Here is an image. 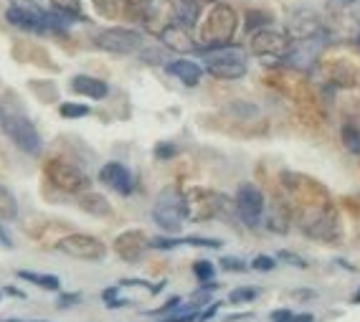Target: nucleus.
Masks as SVG:
<instances>
[{"label":"nucleus","instance_id":"9","mask_svg":"<svg viewBox=\"0 0 360 322\" xmlns=\"http://www.w3.org/2000/svg\"><path fill=\"white\" fill-rule=\"evenodd\" d=\"M236 213L249 228H257L264 216V193L254 183H241L236 191Z\"/></svg>","mask_w":360,"mask_h":322},{"label":"nucleus","instance_id":"3","mask_svg":"<svg viewBox=\"0 0 360 322\" xmlns=\"http://www.w3.org/2000/svg\"><path fill=\"white\" fill-rule=\"evenodd\" d=\"M153 219L155 223L168 231V234H178L183 228L185 221V198L175 188H165V191L157 196L153 205Z\"/></svg>","mask_w":360,"mask_h":322},{"label":"nucleus","instance_id":"7","mask_svg":"<svg viewBox=\"0 0 360 322\" xmlns=\"http://www.w3.org/2000/svg\"><path fill=\"white\" fill-rule=\"evenodd\" d=\"M289 49H292V38L287 33H280V31L262 28L254 31V36H251V51L257 53L259 59L266 61L287 59Z\"/></svg>","mask_w":360,"mask_h":322},{"label":"nucleus","instance_id":"28","mask_svg":"<svg viewBox=\"0 0 360 322\" xmlns=\"http://www.w3.org/2000/svg\"><path fill=\"white\" fill-rule=\"evenodd\" d=\"M214 264L206 262V259H200V262L193 264V274L200 279V282H214Z\"/></svg>","mask_w":360,"mask_h":322},{"label":"nucleus","instance_id":"41","mask_svg":"<svg viewBox=\"0 0 360 322\" xmlns=\"http://www.w3.org/2000/svg\"><path fill=\"white\" fill-rule=\"evenodd\" d=\"M41 322H44V320H41Z\"/></svg>","mask_w":360,"mask_h":322},{"label":"nucleus","instance_id":"33","mask_svg":"<svg viewBox=\"0 0 360 322\" xmlns=\"http://www.w3.org/2000/svg\"><path fill=\"white\" fill-rule=\"evenodd\" d=\"M280 259H284V262L294 264V266H300V269H305V266H307V264H305V259H300L297 254H289V251H282Z\"/></svg>","mask_w":360,"mask_h":322},{"label":"nucleus","instance_id":"5","mask_svg":"<svg viewBox=\"0 0 360 322\" xmlns=\"http://www.w3.org/2000/svg\"><path fill=\"white\" fill-rule=\"evenodd\" d=\"M46 178L64 193H84L92 185L84 170H79L76 165H71L67 160H59V158L46 162Z\"/></svg>","mask_w":360,"mask_h":322},{"label":"nucleus","instance_id":"13","mask_svg":"<svg viewBox=\"0 0 360 322\" xmlns=\"http://www.w3.org/2000/svg\"><path fill=\"white\" fill-rule=\"evenodd\" d=\"M99 180H102L107 188H112L114 193H119V196H130L135 188L132 173H130L122 162H107V165H102Z\"/></svg>","mask_w":360,"mask_h":322},{"label":"nucleus","instance_id":"2","mask_svg":"<svg viewBox=\"0 0 360 322\" xmlns=\"http://www.w3.org/2000/svg\"><path fill=\"white\" fill-rule=\"evenodd\" d=\"M206 71L216 79H241L246 74V53L236 46H218V49H206Z\"/></svg>","mask_w":360,"mask_h":322},{"label":"nucleus","instance_id":"32","mask_svg":"<svg viewBox=\"0 0 360 322\" xmlns=\"http://www.w3.org/2000/svg\"><path fill=\"white\" fill-rule=\"evenodd\" d=\"M294 320V312L289 310H274L272 312V322H292Z\"/></svg>","mask_w":360,"mask_h":322},{"label":"nucleus","instance_id":"27","mask_svg":"<svg viewBox=\"0 0 360 322\" xmlns=\"http://www.w3.org/2000/svg\"><path fill=\"white\" fill-rule=\"evenodd\" d=\"M145 8H147V0H122V10H125L127 18H132V21H142Z\"/></svg>","mask_w":360,"mask_h":322},{"label":"nucleus","instance_id":"30","mask_svg":"<svg viewBox=\"0 0 360 322\" xmlns=\"http://www.w3.org/2000/svg\"><path fill=\"white\" fill-rule=\"evenodd\" d=\"M221 266H223L226 271H246V264L236 257H223L221 259Z\"/></svg>","mask_w":360,"mask_h":322},{"label":"nucleus","instance_id":"15","mask_svg":"<svg viewBox=\"0 0 360 322\" xmlns=\"http://www.w3.org/2000/svg\"><path fill=\"white\" fill-rule=\"evenodd\" d=\"M160 41L168 46V49H173V51H180V53L196 51V41H193L191 36V28H185L180 23H173L160 36Z\"/></svg>","mask_w":360,"mask_h":322},{"label":"nucleus","instance_id":"16","mask_svg":"<svg viewBox=\"0 0 360 322\" xmlns=\"http://www.w3.org/2000/svg\"><path fill=\"white\" fill-rule=\"evenodd\" d=\"M71 92L74 94L89 96V99H104V96L110 94V87H107V81L96 79V76L79 74V76L71 79Z\"/></svg>","mask_w":360,"mask_h":322},{"label":"nucleus","instance_id":"40","mask_svg":"<svg viewBox=\"0 0 360 322\" xmlns=\"http://www.w3.org/2000/svg\"><path fill=\"white\" fill-rule=\"evenodd\" d=\"M8 322H18V320H8Z\"/></svg>","mask_w":360,"mask_h":322},{"label":"nucleus","instance_id":"24","mask_svg":"<svg viewBox=\"0 0 360 322\" xmlns=\"http://www.w3.org/2000/svg\"><path fill=\"white\" fill-rule=\"evenodd\" d=\"M269 23H272V15L264 13V10H249L246 13V28L249 31H262Z\"/></svg>","mask_w":360,"mask_h":322},{"label":"nucleus","instance_id":"39","mask_svg":"<svg viewBox=\"0 0 360 322\" xmlns=\"http://www.w3.org/2000/svg\"><path fill=\"white\" fill-rule=\"evenodd\" d=\"M353 305H360V289H358V292L353 294Z\"/></svg>","mask_w":360,"mask_h":322},{"label":"nucleus","instance_id":"17","mask_svg":"<svg viewBox=\"0 0 360 322\" xmlns=\"http://www.w3.org/2000/svg\"><path fill=\"white\" fill-rule=\"evenodd\" d=\"M168 74H173L175 79H180L185 87H196L203 76V69H200L196 61H188V59H175L168 64Z\"/></svg>","mask_w":360,"mask_h":322},{"label":"nucleus","instance_id":"10","mask_svg":"<svg viewBox=\"0 0 360 322\" xmlns=\"http://www.w3.org/2000/svg\"><path fill=\"white\" fill-rule=\"evenodd\" d=\"M140 23L153 36L160 38L173 23H178V3H173V0H147Z\"/></svg>","mask_w":360,"mask_h":322},{"label":"nucleus","instance_id":"12","mask_svg":"<svg viewBox=\"0 0 360 322\" xmlns=\"http://www.w3.org/2000/svg\"><path fill=\"white\" fill-rule=\"evenodd\" d=\"M325 33V26L320 21V15L315 10H309V8H300V10H294L292 18H289V28H287V36L294 38V41H315L317 36H323Z\"/></svg>","mask_w":360,"mask_h":322},{"label":"nucleus","instance_id":"19","mask_svg":"<svg viewBox=\"0 0 360 322\" xmlns=\"http://www.w3.org/2000/svg\"><path fill=\"white\" fill-rule=\"evenodd\" d=\"M18 277L31 282V285L41 287L46 292H59L61 289V279L53 277V274H36V271H18Z\"/></svg>","mask_w":360,"mask_h":322},{"label":"nucleus","instance_id":"26","mask_svg":"<svg viewBox=\"0 0 360 322\" xmlns=\"http://www.w3.org/2000/svg\"><path fill=\"white\" fill-rule=\"evenodd\" d=\"M59 115L67 119H79V117H87L89 115V107L87 104H74V102H64L59 107Z\"/></svg>","mask_w":360,"mask_h":322},{"label":"nucleus","instance_id":"25","mask_svg":"<svg viewBox=\"0 0 360 322\" xmlns=\"http://www.w3.org/2000/svg\"><path fill=\"white\" fill-rule=\"evenodd\" d=\"M200 317V310L196 307V305H191V307H180L178 305V312L175 315H170V317H162L160 322H193V320H198Z\"/></svg>","mask_w":360,"mask_h":322},{"label":"nucleus","instance_id":"14","mask_svg":"<svg viewBox=\"0 0 360 322\" xmlns=\"http://www.w3.org/2000/svg\"><path fill=\"white\" fill-rule=\"evenodd\" d=\"M150 246L147 242V236L142 231H125V234H119L114 239V251H117L119 257L125 259V262H137V259L145 254V249Z\"/></svg>","mask_w":360,"mask_h":322},{"label":"nucleus","instance_id":"1","mask_svg":"<svg viewBox=\"0 0 360 322\" xmlns=\"http://www.w3.org/2000/svg\"><path fill=\"white\" fill-rule=\"evenodd\" d=\"M236 33V10L226 3H218L208 10L206 21L200 26V44L206 49H218V46H228Z\"/></svg>","mask_w":360,"mask_h":322},{"label":"nucleus","instance_id":"11","mask_svg":"<svg viewBox=\"0 0 360 322\" xmlns=\"http://www.w3.org/2000/svg\"><path fill=\"white\" fill-rule=\"evenodd\" d=\"M96 46L110 53H135L142 49V36L130 28H107L96 36Z\"/></svg>","mask_w":360,"mask_h":322},{"label":"nucleus","instance_id":"21","mask_svg":"<svg viewBox=\"0 0 360 322\" xmlns=\"http://www.w3.org/2000/svg\"><path fill=\"white\" fill-rule=\"evenodd\" d=\"M53 6V10L61 15H67L69 21H76L81 18V3L79 0H49Z\"/></svg>","mask_w":360,"mask_h":322},{"label":"nucleus","instance_id":"38","mask_svg":"<svg viewBox=\"0 0 360 322\" xmlns=\"http://www.w3.org/2000/svg\"><path fill=\"white\" fill-rule=\"evenodd\" d=\"M8 294H13V297H21L23 300V292H18V289H13V287H8Z\"/></svg>","mask_w":360,"mask_h":322},{"label":"nucleus","instance_id":"23","mask_svg":"<svg viewBox=\"0 0 360 322\" xmlns=\"http://www.w3.org/2000/svg\"><path fill=\"white\" fill-rule=\"evenodd\" d=\"M343 142L353 155H360V130L355 125H343Z\"/></svg>","mask_w":360,"mask_h":322},{"label":"nucleus","instance_id":"34","mask_svg":"<svg viewBox=\"0 0 360 322\" xmlns=\"http://www.w3.org/2000/svg\"><path fill=\"white\" fill-rule=\"evenodd\" d=\"M81 294H61L59 297V307H71L74 302H79Z\"/></svg>","mask_w":360,"mask_h":322},{"label":"nucleus","instance_id":"18","mask_svg":"<svg viewBox=\"0 0 360 322\" xmlns=\"http://www.w3.org/2000/svg\"><path fill=\"white\" fill-rule=\"evenodd\" d=\"M79 208H84L87 213H92V216H110L112 213V205L107 198H102L99 193H79Z\"/></svg>","mask_w":360,"mask_h":322},{"label":"nucleus","instance_id":"22","mask_svg":"<svg viewBox=\"0 0 360 322\" xmlns=\"http://www.w3.org/2000/svg\"><path fill=\"white\" fill-rule=\"evenodd\" d=\"M92 3L104 18H117L122 13V0H92Z\"/></svg>","mask_w":360,"mask_h":322},{"label":"nucleus","instance_id":"20","mask_svg":"<svg viewBox=\"0 0 360 322\" xmlns=\"http://www.w3.org/2000/svg\"><path fill=\"white\" fill-rule=\"evenodd\" d=\"M0 219L3 221L18 219V203H15V196L8 191L6 185H0Z\"/></svg>","mask_w":360,"mask_h":322},{"label":"nucleus","instance_id":"37","mask_svg":"<svg viewBox=\"0 0 360 322\" xmlns=\"http://www.w3.org/2000/svg\"><path fill=\"white\" fill-rule=\"evenodd\" d=\"M292 322H312V315H294Z\"/></svg>","mask_w":360,"mask_h":322},{"label":"nucleus","instance_id":"36","mask_svg":"<svg viewBox=\"0 0 360 322\" xmlns=\"http://www.w3.org/2000/svg\"><path fill=\"white\" fill-rule=\"evenodd\" d=\"M216 310H218V302H214L211 307L206 310V312H200V320H208V317H214L216 315Z\"/></svg>","mask_w":360,"mask_h":322},{"label":"nucleus","instance_id":"8","mask_svg":"<svg viewBox=\"0 0 360 322\" xmlns=\"http://www.w3.org/2000/svg\"><path fill=\"white\" fill-rule=\"evenodd\" d=\"M56 249H59L61 254H67V257L84 259V262H102L104 254H107V246H104L96 236H89V234L64 236V239L56 244Z\"/></svg>","mask_w":360,"mask_h":322},{"label":"nucleus","instance_id":"31","mask_svg":"<svg viewBox=\"0 0 360 322\" xmlns=\"http://www.w3.org/2000/svg\"><path fill=\"white\" fill-rule=\"evenodd\" d=\"M251 266L257 271H272L274 266H277V262H274L272 257H257L254 262H251Z\"/></svg>","mask_w":360,"mask_h":322},{"label":"nucleus","instance_id":"6","mask_svg":"<svg viewBox=\"0 0 360 322\" xmlns=\"http://www.w3.org/2000/svg\"><path fill=\"white\" fill-rule=\"evenodd\" d=\"M185 219L193 221H206L218 216L226 208V198L221 193L206 191V188H193L191 193H185Z\"/></svg>","mask_w":360,"mask_h":322},{"label":"nucleus","instance_id":"4","mask_svg":"<svg viewBox=\"0 0 360 322\" xmlns=\"http://www.w3.org/2000/svg\"><path fill=\"white\" fill-rule=\"evenodd\" d=\"M0 127L23 153L38 155L41 153V137H38L36 127L31 125V119H26L18 112H0Z\"/></svg>","mask_w":360,"mask_h":322},{"label":"nucleus","instance_id":"29","mask_svg":"<svg viewBox=\"0 0 360 322\" xmlns=\"http://www.w3.org/2000/svg\"><path fill=\"white\" fill-rule=\"evenodd\" d=\"M257 294L259 289H254V287H239V289H234V292L228 294V300L234 302V305H241V302H251Z\"/></svg>","mask_w":360,"mask_h":322},{"label":"nucleus","instance_id":"35","mask_svg":"<svg viewBox=\"0 0 360 322\" xmlns=\"http://www.w3.org/2000/svg\"><path fill=\"white\" fill-rule=\"evenodd\" d=\"M155 155H157V158H162V160H165V158H173V155H175V147H173V145H157Z\"/></svg>","mask_w":360,"mask_h":322}]
</instances>
